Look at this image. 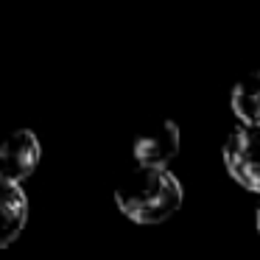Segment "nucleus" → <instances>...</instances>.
<instances>
[{
    "mask_svg": "<svg viewBox=\"0 0 260 260\" xmlns=\"http://www.w3.org/2000/svg\"><path fill=\"white\" fill-rule=\"evenodd\" d=\"M254 224H257V232H260V204H257V210H254Z\"/></svg>",
    "mask_w": 260,
    "mask_h": 260,
    "instance_id": "nucleus-7",
    "label": "nucleus"
},
{
    "mask_svg": "<svg viewBox=\"0 0 260 260\" xmlns=\"http://www.w3.org/2000/svg\"><path fill=\"white\" fill-rule=\"evenodd\" d=\"M28 221V199L25 190L14 182L0 179V249L14 243Z\"/></svg>",
    "mask_w": 260,
    "mask_h": 260,
    "instance_id": "nucleus-5",
    "label": "nucleus"
},
{
    "mask_svg": "<svg viewBox=\"0 0 260 260\" xmlns=\"http://www.w3.org/2000/svg\"><path fill=\"white\" fill-rule=\"evenodd\" d=\"M42 157L40 140L31 129H14L0 140V179L20 185L37 171Z\"/></svg>",
    "mask_w": 260,
    "mask_h": 260,
    "instance_id": "nucleus-3",
    "label": "nucleus"
},
{
    "mask_svg": "<svg viewBox=\"0 0 260 260\" xmlns=\"http://www.w3.org/2000/svg\"><path fill=\"white\" fill-rule=\"evenodd\" d=\"M230 107L241 123L260 126V70H249L232 84Z\"/></svg>",
    "mask_w": 260,
    "mask_h": 260,
    "instance_id": "nucleus-6",
    "label": "nucleus"
},
{
    "mask_svg": "<svg viewBox=\"0 0 260 260\" xmlns=\"http://www.w3.org/2000/svg\"><path fill=\"white\" fill-rule=\"evenodd\" d=\"M221 157L226 174L241 187L260 196V126L238 123L226 135Z\"/></svg>",
    "mask_w": 260,
    "mask_h": 260,
    "instance_id": "nucleus-2",
    "label": "nucleus"
},
{
    "mask_svg": "<svg viewBox=\"0 0 260 260\" xmlns=\"http://www.w3.org/2000/svg\"><path fill=\"white\" fill-rule=\"evenodd\" d=\"M115 204L129 221L154 226L182 207V185L168 168H135L118 182Z\"/></svg>",
    "mask_w": 260,
    "mask_h": 260,
    "instance_id": "nucleus-1",
    "label": "nucleus"
},
{
    "mask_svg": "<svg viewBox=\"0 0 260 260\" xmlns=\"http://www.w3.org/2000/svg\"><path fill=\"white\" fill-rule=\"evenodd\" d=\"M182 135L179 126L174 120H162L154 129L137 135L135 146H132V157L140 168H168L174 157L179 154Z\"/></svg>",
    "mask_w": 260,
    "mask_h": 260,
    "instance_id": "nucleus-4",
    "label": "nucleus"
}]
</instances>
